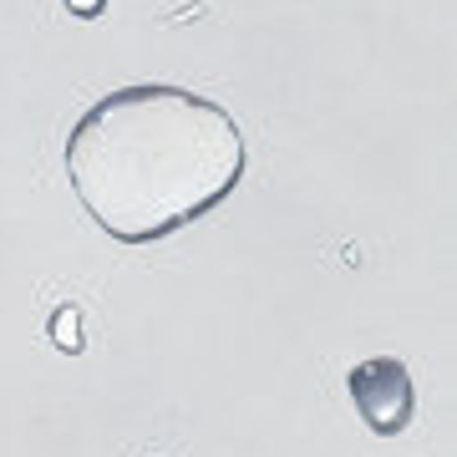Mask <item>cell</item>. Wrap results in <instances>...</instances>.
<instances>
[{
	"mask_svg": "<svg viewBox=\"0 0 457 457\" xmlns=\"http://www.w3.org/2000/svg\"><path fill=\"white\" fill-rule=\"evenodd\" d=\"M71 194L117 245H158L245 179V132L219 102L173 82L117 87L62 147Z\"/></svg>",
	"mask_w": 457,
	"mask_h": 457,
	"instance_id": "1",
	"label": "cell"
},
{
	"mask_svg": "<svg viewBox=\"0 0 457 457\" xmlns=\"http://www.w3.org/2000/svg\"><path fill=\"white\" fill-rule=\"evenodd\" d=\"M345 392H351V407L376 437H396L411 427V411H417V386H411L407 361L396 356H366L345 371Z\"/></svg>",
	"mask_w": 457,
	"mask_h": 457,
	"instance_id": "2",
	"label": "cell"
},
{
	"mask_svg": "<svg viewBox=\"0 0 457 457\" xmlns=\"http://www.w3.org/2000/svg\"><path fill=\"white\" fill-rule=\"evenodd\" d=\"M51 345H62V351H82V311L77 305H62V311L51 315Z\"/></svg>",
	"mask_w": 457,
	"mask_h": 457,
	"instance_id": "3",
	"label": "cell"
},
{
	"mask_svg": "<svg viewBox=\"0 0 457 457\" xmlns=\"http://www.w3.org/2000/svg\"><path fill=\"white\" fill-rule=\"evenodd\" d=\"M62 5H66L77 21H97L102 11H107V0H62Z\"/></svg>",
	"mask_w": 457,
	"mask_h": 457,
	"instance_id": "4",
	"label": "cell"
}]
</instances>
